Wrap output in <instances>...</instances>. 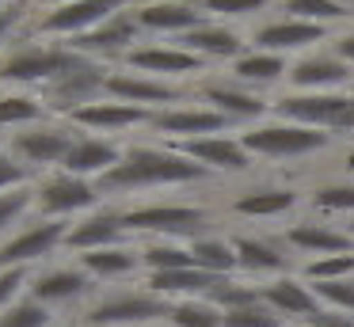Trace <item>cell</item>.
<instances>
[{
	"mask_svg": "<svg viewBox=\"0 0 354 327\" xmlns=\"http://www.w3.org/2000/svg\"><path fill=\"white\" fill-rule=\"evenodd\" d=\"M217 179L191 156H183L171 144H126V156L115 171L95 179L103 202L107 198H133L141 190H160V187H194V183Z\"/></svg>",
	"mask_w": 354,
	"mask_h": 327,
	"instance_id": "1",
	"label": "cell"
},
{
	"mask_svg": "<svg viewBox=\"0 0 354 327\" xmlns=\"http://www.w3.org/2000/svg\"><path fill=\"white\" fill-rule=\"evenodd\" d=\"M92 57L69 50L65 42H31V46H12L0 50V80L4 84H24V88H42L57 84L62 76L84 68Z\"/></svg>",
	"mask_w": 354,
	"mask_h": 327,
	"instance_id": "2",
	"label": "cell"
},
{
	"mask_svg": "<svg viewBox=\"0 0 354 327\" xmlns=\"http://www.w3.org/2000/svg\"><path fill=\"white\" fill-rule=\"evenodd\" d=\"M118 209H122V225L133 240L138 236L194 240V236H206L202 228L214 221V213L206 205H194V202H149V205H118Z\"/></svg>",
	"mask_w": 354,
	"mask_h": 327,
	"instance_id": "3",
	"label": "cell"
},
{
	"mask_svg": "<svg viewBox=\"0 0 354 327\" xmlns=\"http://www.w3.org/2000/svg\"><path fill=\"white\" fill-rule=\"evenodd\" d=\"M240 144L263 160H305V156H316V152H328L335 144V133L297 126V122H286V118H270L248 126L240 133Z\"/></svg>",
	"mask_w": 354,
	"mask_h": 327,
	"instance_id": "4",
	"label": "cell"
},
{
	"mask_svg": "<svg viewBox=\"0 0 354 327\" xmlns=\"http://www.w3.org/2000/svg\"><path fill=\"white\" fill-rule=\"evenodd\" d=\"M274 118L313 126L324 133H354V91H282Z\"/></svg>",
	"mask_w": 354,
	"mask_h": 327,
	"instance_id": "5",
	"label": "cell"
},
{
	"mask_svg": "<svg viewBox=\"0 0 354 327\" xmlns=\"http://www.w3.org/2000/svg\"><path fill=\"white\" fill-rule=\"evenodd\" d=\"M171 301L149 293V289H118V293L92 297L80 312L84 327H156L168 324Z\"/></svg>",
	"mask_w": 354,
	"mask_h": 327,
	"instance_id": "6",
	"label": "cell"
},
{
	"mask_svg": "<svg viewBox=\"0 0 354 327\" xmlns=\"http://www.w3.org/2000/svg\"><path fill=\"white\" fill-rule=\"evenodd\" d=\"M138 0H73V4L50 8L35 19V35L46 42H73V38L88 35V30L103 27L107 19L130 12Z\"/></svg>",
	"mask_w": 354,
	"mask_h": 327,
	"instance_id": "7",
	"label": "cell"
},
{
	"mask_svg": "<svg viewBox=\"0 0 354 327\" xmlns=\"http://www.w3.org/2000/svg\"><path fill=\"white\" fill-rule=\"evenodd\" d=\"M103 202L100 187L92 179H80L69 171H50L35 183V213L39 217H62L73 221L77 213H95V205Z\"/></svg>",
	"mask_w": 354,
	"mask_h": 327,
	"instance_id": "8",
	"label": "cell"
},
{
	"mask_svg": "<svg viewBox=\"0 0 354 327\" xmlns=\"http://www.w3.org/2000/svg\"><path fill=\"white\" fill-rule=\"evenodd\" d=\"M80 129L69 126V122H42V126H31V129H19V133L8 137V152L19 160V164H27L35 171V167H57L62 171L65 156L73 152V144H77Z\"/></svg>",
	"mask_w": 354,
	"mask_h": 327,
	"instance_id": "9",
	"label": "cell"
},
{
	"mask_svg": "<svg viewBox=\"0 0 354 327\" xmlns=\"http://www.w3.org/2000/svg\"><path fill=\"white\" fill-rule=\"evenodd\" d=\"M69 228H73V221H62V217H39L31 225H24L19 232H12L8 240L0 243V270H8V266L35 270V263H42L57 247H65Z\"/></svg>",
	"mask_w": 354,
	"mask_h": 327,
	"instance_id": "10",
	"label": "cell"
},
{
	"mask_svg": "<svg viewBox=\"0 0 354 327\" xmlns=\"http://www.w3.org/2000/svg\"><path fill=\"white\" fill-rule=\"evenodd\" d=\"M194 91H198L202 106H214V111L225 114L232 126H236V122L255 126V122H263L267 114H274V103H270V99H263L259 91L236 84L232 76H206V80L194 84Z\"/></svg>",
	"mask_w": 354,
	"mask_h": 327,
	"instance_id": "11",
	"label": "cell"
},
{
	"mask_svg": "<svg viewBox=\"0 0 354 327\" xmlns=\"http://www.w3.org/2000/svg\"><path fill=\"white\" fill-rule=\"evenodd\" d=\"M187 95H194V84L183 88V84L160 80V76L118 73V68H111V76H107V99L138 103V106H149V111H171V106H179V99H187Z\"/></svg>",
	"mask_w": 354,
	"mask_h": 327,
	"instance_id": "12",
	"label": "cell"
},
{
	"mask_svg": "<svg viewBox=\"0 0 354 327\" xmlns=\"http://www.w3.org/2000/svg\"><path fill=\"white\" fill-rule=\"evenodd\" d=\"M331 42V30L320 27V23H305V19H293V15H278L270 23H259L252 30V46L255 50H267V53H313L316 46Z\"/></svg>",
	"mask_w": 354,
	"mask_h": 327,
	"instance_id": "13",
	"label": "cell"
},
{
	"mask_svg": "<svg viewBox=\"0 0 354 327\" xmlns=\"http://www.w3.org/2000/svg\"><path fill=\"white\" fill-rule=\"evenodd\" d=\"M286 84H290V91H354V65H346L331 50H313L290 61Z\"/></svg>",
	"mask_w": 354,
	"mask_h": 327,
	"instance_id": "14",
	"label": "cell"
},
{
	"mask_svg": "<svg viewBox=\"0 0 354 327\" xmlns=\"http://www.w3.org/2000/svg\"><path fill=\"white\" fill-rule=\"evenodd\" d=\"M160 111H149V106L138 103H118V99H95L88 106H77L73 114H65V122L84 133H126V129H138V126H153V118Z\"/></svg>",
	"mask_w": 354,
	"mask_h": 327,
	"instance_id": "15",
	"label": "cell"
},
{
	"mask_svg": "<svg viewBox=\"0 0 354 327\" xmlns=\"http://www.w3.org/2000/svg\"><path fill=\"white\" fill-rule=\"evenodd\" d=\"M126 65L133 73H145V76H160V80H198V76L209 73V65L198 57V53L183 50V46H138L133 53H126Z\"/></svg>",
	"mask_w": 354,
	"mask_h": 327,
	"instance_id": "16",
	"label": "cell"
},
{
	"mask_svg": "<svg viewBox=\"0 0 354 327\" xmlns=\"http://www.w3.org/2000/svg\"><path fill=\"white\" fill-rule=\"evenodd\" d=\"M141 35H145V30L138 27V19H133V8H130V12L115 15V19H107L103 27L88 30V35L73 38V42H65V46H69V50H77V53H84V57L103 61V65H107L111 57H122V61H126V53L138 50Z\"/></svg>",
	"mask_w": 354,
	"mask_h": 327,
	"instance_id": "17",
	"label": "cell"
},
{
	"mask_svg": "<svg viewBox=\"0 0 354 327\" xmlns=\"http://www.w3.org/2000/svg\"><path fill=\"white\" fill-rule=\"evenodd\" d=\"M133 19L141 30H153V35H191L194 27L209 23V12L198 0H138L133 4Z\"/></svg>",
	"mask_w": 354,
	"mask_h": 327,
	"instance_id": "18",
	"label": "cell"
},
{
	"mask_svg": "<svg viewBox=\"0 0 354 327\" xmlns=\"http://www.w3.org/2000/svg\"><path fill=\"white\" fill-rule=\"evenodd\" d=\"M232 122L225 114H217L214 106H171V111H160L153 118V133L160 137L164 144H176V141H194V137H217V133H229Z\"/></svg>",
	"mask_w": 354,
	"mask_h": 327,
	"instance_id": "19",
	"label": "cell"
},
{
	"mask_svg": "<svg viewBox=\"0 0 354 327\" xmlns=\"http://www.w3.org/2000/svg\"><path fill=\"white\" fill-rule=\"evenodd\" d=\"M171 149H179L183 156H191L194 164H202L214 175H248L255 167V156L240 144V137H194V141H176Z\"/></svg>",
	"mask_w": 354,
	"mask_h": 327,
	"instance_id": "20",
	"label": "cell"
},
{
	"mask_svg": "<svg viewBox=\"0 0 354 327\" xmlns=\"http://www.w3.org/2000/svg\"><path fill=\"white\" fill-rule=\"evenodd\" d=\"M263 304L274 308L286 324H308V319H316L320 312H328L301 274H282V278L263 281Z\"/></svg>",
	"mask_w": 354,
	"mask_h": 327,
	"instance_id": "21",
	"label": "cell"
},
{
	"mask_svg": "<svg viewBox=\"0 0 354 327\" xmlns=\"http://www.w3.org/2000/svg\"><path fill=\"white\" fill-rule=\"evenodd\" d=\"M118 243H138V240L126 232L122 209H118V205H115V209H111V205H103V209H95V213H88V217L73 221L65 247L77 251V255H88V251L118 247Z\"/></svg>",
	"mask_w": 354,
	"mask_h": 327,
	"instance_id": "22",
	"label": "cell"
},
{
	"mask_svg": "<svg viewBox=\"0 0 354 327\" xmlns=\"http://www.w3.org/2000/svg\"><path fill=\"white\" fill-rule=\"evenodd\" d=\"M27 297L50 304H73V301H84V297H95V278L84 274L80 266H50V270H35L31 274V286H27Z\"/></svg>",
	"mask_w": 354,
	"mask_h": 327,
	"instance_id": "23",
	"label": "cell"
},
{
	"mask_svg": "<svg viewBox=\"0 0 354 327\" xmlns=\"http://www.w3.org/2000/svg\"><path fill=\"white\" fill-rule=\"evenodd\" d=\"M122 156H126V144L118 141V137H95V133H84V129H80V137H77V144H73V152L65 156L62 171L95 183L107 171H115V167L122 164Z\"/></svg>",
	"mask_w": 354,
	"mask_h": 327,
	"instance_id": "24",
	"label": "cell"
},
{
	"mask_svg": "<svg viewBox=\"0 0 354 327\" xmlns=\"http://www.w3.org/2000/svg\"><path fill=\"white\" fill-rule=\"evenodd\" d=\"M232 247H236L240 274H248L252 281L290 274V255H286L290 247L282 243V236L278 240H267V236H232Z\"/></svg>",
	"mask_w": 354,
	"mask_h": 327,
	"instance_id": "25",
	"label": "cell"
},
{
	"mask_svg": "<svg viewBox=\"0 0 354 327\" xmlns=\"http://www.w3.org/2000/svg\"><path fill=\"white\" fill-rule=\"evenodd\" d=\"M282 243L290 251H301V255H346L354 251V236L346 228H331L328 221H297L282 232Z\"/></svg>",
	"mask_w": 354,
	"mask_h": 327,
	"instance_id": "26",
	"label": "cell"
},
{
	"mask_svg": "<svg viewBox=\"0 0 354 327\" xmlns=\"http://www.w3.org/2000/svg\"><path fill=\"white\" fill-rule=\"evenodd\" d=\"M176 46H183V50H191V53H198L202 61H240L248 53V42H244V35L240 30H232V27H225L221 19H209V23H202V27H194L191 35H183V38H176Z\"/></svg>",
	"mask_w": 354,
	"mask_h": 327,
	"instance_id": "27",
	"label": "cell"
},
{
	"mask_svg": "<svg viewBox=\"0 0 354 327\" xmlns=\"http://www.w3.org/2000/svg\"><path fill=\"white\" fill-rule=\"evenodd\" d=\"M297 205H301V190L293 187H252L232 198L229 213L232 217H248V221H270V217L297 209Z\"/></svg>",
	"mask_w": 354,
	"mask_h": 327,
	"instance_id": "28",
	"label": "cell"
},
{
	"mask_svg": "<svg viewBox=\"0 0 354 327\" xmlns=\"http://www.w3.org/2000/svg\"><path fill=\"white\" fill-rule=\"evenodd\" d=\"M221 281L225 278H217V274H206V270H198V266H191V270L149 274L145 289L156 297H164V301H191V297H209Z\"/></svg>",
	"mask_w": 354,
	"mask_h": 327,
	"instance_id": "29",
	"label": "cell"
},
{
	"mask_svg": "<svg viewBox=\"0 0 354 327\" xmlns=\"http://www.w3.org/2000/svg\"><path fill=\"white\" fill-rule=\"evenodd\" d=\"M229 76L236 84H244V88H252V91L274 88V84H282L286 76H290V57L267 53V50H248L240 61L229 65Z\"/></svg>",
	"mask_w": 354,
	"mask_h": 327,
	"instance_id": "30",
	"label": "cell"
},
{
	"mask_svg": "<svg viewBox=\"0 0 354 327\" xmlns=\"http://www.w3.org/2000/svg\"><path fill=\"white\" fill-rule=\"evenodd\" d=\"M77 266L84 274H92L95 281H115V278H130L141 266V243H118V247H103V251H88L77 255Z\"/></svg>",
	"mask_w": 354,
	"mask_h": 327,
	"instance_id": "31",
	"label": "cell"
},
{
	"mask_svg": "<svg viewBox=\"0 0 354 327\" xmlns=\"http://www.w3.org/2000/svg\"><path fill=\"white\" fill-rule=\"evenodd\" d=\"M50 106L42 95H27V91H4L0 95V129H31L50 122Z\"/></svg>",
	"mask_w": 354,
	"mask_h": 327,
	"instance_id": "32",
	"label": "cell"
},
{
	"mask_svg": "<svg viewBox=\"0 0 354 327\" xmlns=\"http://www.w3.org/2000/svg\"><path fill=\"white\" fill-rule=\"evenodd\" d=\"M187 247H191V255H194V266L206 270V274L232 278V274L240 270L236 247H232V240H225V236H194V240H187Z\"/></svg>",
	"mask_w": 354,
	"mask_h": 327,
	"instance_id": "33",
	"label": "cell"
},
{
	"mask_svg": "<svg viewBox=\"0 0 354 327\" xmlns=\"http://www.w3.org/2000/svg\"><path fill=\"white\" fill-rule=\"evenodd\" d=\"M286 15L293 19H305V23H320V27H335V23H346L354 15V8L346 0H278Z\"/></svg>",
	"mask_w": 354,
	"mask_h": 327,
	"instance_id": "34",
	"label": "cell"
},
{
	"mask_svg": "<svg viewBox=\"0 0 354 327\" xmlns=\"http://www.w3.org/2000/svg\"><path fill=\"white\" fill-rule=\"evenodd\" d=\"M308 209L324 213V217H351L354 221V183H316L308 190Z\"/></svg>",
	"mask_w": 354,
	"mask_h": 327,
	"instance_id": "35",
	"label": "cell"
},
{
	"mask_svg": "<svg viewBox=\"0 0 354 327\" xmlns=\"http://www.w3.org/2000/svg\"><path fill=\"white\" fill-rule=\"evenodd\" d=\"M141 263L149 274H168V270H191L194 255L187 243H171V240H149L141 243Z\"/></svg>",
	"mask_w": 354,
	"mask_h": 327,
	"instance_id": "36",
	"label": "cell"
},
{
	"mask_svg": "<svg viewBox=\"0 0 354 327\" xmlns=\"http://www.w3.org/2000/svg\"><path fill=\"white\" fill-rule=\"evenodd\" d=\"M171 327H225V312L206 297H191V301H171L168 312Z\"/></svg>",
	"mask_w": 354,
	"mask_h": 327,
	"instance_id": "37",
	"label": "cell"
},
{
	"mask_svg": "<svg viewBox=\"0 0 354 327\" xmlns=\"http://www.w3.org/2000/svg\"><path fill=\"white\" fill-rule=\"evenodd\" d=\"M214 301L221 312H236V308H248V304H259L263 301V281H236V278H225L214 293L206 297Z\"/></svg>",
	"mask_w": 354,
	"mask_h": 327,
	"instance_id": "38",
	"label": "cell"
},
{
	"mask_svg": "<svg viewBox=\"0 0 354 327\" xmlns=\"http://www.w3.org/2000/svg\"><path fill=\"white\" fill-rule=\"evenodd\" d=\"M0 327H54V308L35 297H19L8 312H0Z\"/></svg>",
	"mask_w": 354,
	"mask_h": 327,
	"instance_id": "39",
	"label": "cell"
},
{
	"mask_svg": "<svg viewBox=\"0 0 354 327\" xmlns=\"http://www.w3.org/2000/svg\"><path fill=\"white\" fill-rule=\"evenodd\" d=\"M301 278L305 281H343V278H354V251L346 255H324V259H308L301 266Z\"/></svg>",
	"mask_w": 354,
	"mask_h": 327,
	"instance_id": "40",
	"label": "cell"
},
{
	"mask_svg": "<svg viewBox=\"0 0 354 327\" xmlns=\"http://www.w3.org/2000/svg\"><path fill=\"white\" fill-rule=\"evenodd\" d=\"M35 209V187H19V190H8L0 194V243L12 236V228Z\"/></svg>",
	"mask_w": 354,
	"mask_h": 327,
	"instance_id": "41",
	"label": "cell"
},
{
	"mask_svg": "<svg viewBox=\"0 0 354 327\" xmlns=\"http://www.w3.org/2000/svg\"><path fill=\"white\" fill-rule=\"evenodd\" d=\"M313 293L320 297V304L328 312H346L354 316V278H343V281H308Z\"/></svg>",
	"mask_w": 354,
	"mask_h": 327,
	"instance_id": "42",
	"label": "cell"
},
{
	"mask_svg": "<svg viewBox=\"0 0 354 327\" xmlns=\"http://www.w3.org/2000/svg\"><path fill=\"white\" fill-rule=\"evenodd\" d=\"M209 12V19H248L270 8V0H198Z\"/></svg>",
	"mask_w": 354,
	"mask_h": 327,
	"instance_id": "43",
	"label": "cell"
},
{
	"mask_svg": "<svg viewBox=\"0 0 354 327\" xmlns=\"http://www.w3.org/2000/svg\"><path fill=\"white\" fill-rule=\"evenodd\" d=\"M225 327H286V319L259 301V304H248V308L225 312Z\"/></svg>",
	"mask_w": 354,
	"mask_h": 327,
	"instance_id": "44",
	"label": "cell"
},
{
	"mask_svg": "<svg viewBox=\"0 0 354 327\" xmlns=\"http://www.w3.org/2000/svg\"><path fill=\"white\" fill-rule=\"evenodd\" d=\"M31 274L35 270H24V266H8V270H0V312H8L19 297H27Z\"/></svg>",
	"mask_w": 354,
	"mask_h": 327,
	"instance_id": "45",
	"label": "cell"
},
{
	"mask_svg": "<svg viewBox=\"0 0 354 327\" xmlns=\"http://www.w3.org/2000/svg\"><path fill=\"white\" fill-rule=\"evenodd\" d=\"M35 171L27 164H19L12 152H0V194H8V190H19V187H35Z\"/></svg>",
	"mask_w": 354,
	"mask_h": 327,
	"instance_id": "46",
	"label": "cell"
},
{
	"mask_svg": "<svg viewBox=\"0 0 354 327\" xmlns=\"http://www.w3.org/2000/svg\"><path fill=\"white\" fill-rule=\"evenodd\" d=\"M27 4H31V0H12V4L0 8V50H4V42H8V38L24 27L27 15H31V12H27Z\"/></svg>",
	"mask_w": 354,
	"mask_h": 327,
	"instance_id": "47",
	"label": "cell"
},
{
	"mask_svg": "<svg viewBox=\"0 0 354 327\" xmlns=\"http://www.w3.org/2000/svg\"><path fill=\"white\" fill-rule=\"evenodd\" d=\"M328 46H331V53H335V57H343L346 65H354V27L343 30V35H335Z\"/></svg>",
	"mask_w": 354,
	"mask_h": 327,
	"instance_id": "48",
	"label": "cell"
},
{
	"mask_svg": "<svg viewBox=\"0 0 354 327\" xmlns=\"http://www.w3.org/2000/svg\"><path fill=\"white\" fill-rule=\"evenodd\" d=\"M301 327H354V316H346V312H320L316 319H308Z\"/></svg>",
	"mask_w": 354,
	"mask_h": 327,
	"instance_id": "49",
	"label": "cell"
},
{
	"mask_svg": "<svg viewBox=\"0 0 354 327\" xmlns=\"http://www.w3.org/2000/svg\"><path fill=\"white\" fill-rule=\"evenodd\" d=\"M31 4H42V12H50V8H62V4H73V0H31Z\"/></svg>",
	"mask_w": 354,
	"mask_h": 327,
	"instance_id": "50",
	"label": "cell"
},
{
	"mask_svg": "<svg viewBox=\"0 0 354 327\" xmlns=\"http://www.w3.org/2000/svg\"><path fill=\"white\" fill-rule=\"evenodd\" d=\"M343 167H346V171H351V175H354V144H351V149H346V152H343Z\"/></svg>",
	"mask_w": 354,
	"mask_h": 327,
	"instance_id": "51",
	"label": "cell"
},
{
	"mask_svg": "<svg viewBox=\"0 0 354 327\" xmlns=\"http://www.w3.org/2000/svg\"><path fill=\"white\" fill-rule=\"evenodd\" d=\"M346 232H351V236H354V221H346Z\"/></svg>",
	"mask_w": 354,
	"mask_h": 327,
	"instance_id": "52",
	"label": "cell"
},
{
	"mask_svg": "<svg viewBox=\"0 0 354 327\" xmlns=\"http://www.w3.org/2000/svg\"><path fill=\"white\" fill-rule=\"evenodd\" d=\"M57 327H84V324H57Z\"/></svg>",
	"mask_w": 354,
	"mask_h": 327,
	"instance_id": "53",
	"label": "cell"
},
{
	"mask_svg": "<svg viewBox=\"0 0 354 327\" xmlns=\"http://www.w3.org/2000/svg\"><path fill=\"white\" fill-rule=\"evenodd\" d=\"M4 4H12V0H0V8H4Z\"/></svg>",
	"mask_w": 354,
	"mask_h": 327,
	"instance_id": "54",
	"label": "cell"
},
{
	"mask_svg": "<svg viewBox=\"0 0 354 327\" xmlns=\"http://www.w3.org/2000/svg\"><path fill=\"white\" fill-rule=\"evenodd\" d=\"M346 4H351V8H354V0H346Z\"/></svg>",
	"mask_w": 354,
	"mask_h": 327,
	"instance_id": "55",
	"label": "cell"
}]
</instances>
